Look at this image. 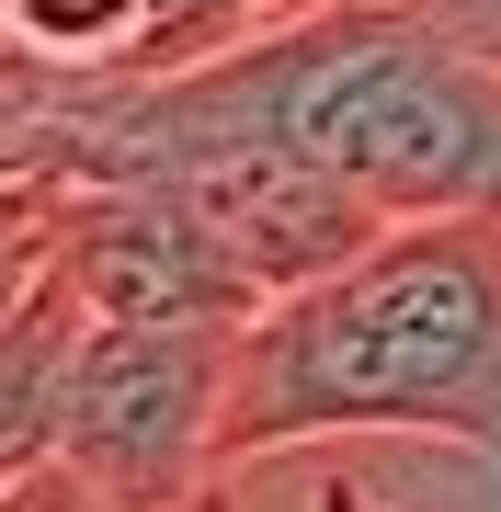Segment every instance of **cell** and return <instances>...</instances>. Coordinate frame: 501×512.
Instances as JSON below:
<instances>
[{
	"instance_id": "obj_9",
	"label": "cell",
	"mask_w": 501,
	"mask_h": 512,
	"mask_svg": "<svg viewBox=\"0 0 501 512\" xmlns=\"http://www.w3.org/2000/svg\"><path fill=\"white\" fill-rule=\"evenodd\" d=\"M183 512H205V501H183Z\"/></svg>"
},
{
	"instance_id": "obj_8",
	"label": "cell",
	"mask_w": 501,
	"mask_h": 512,
	"mask_svg": "<svg viewBox=\"0 0 501 512\" xmlns=\"http://www.w3.org/2000/svg\"><path fill=\"white\" fill-rule=\"evenodd\" d=\"M12 12H23V0H0V46H12Z\"/></svg>"
},
{
	"instance_id": "obj_3",
	"label": "cell",
	"mask_w": 501,
	"mask_h": 512,
	"mask_svg": "<svg viewBox=\"0 0 501 512\" xmlns=\"http://www.w3.org/2000/svg\"><path fill=\"white\" fill-rule=\"evenodd\" d=\"M160 35V0H23L12 46L46 69H137Z\"/></svg>"
},
{
	"instance_id": "obj_1",
	"label": "cell",
	"mask_w": 501,
	"mask_h": 512,
	"mask_svg": "<svg viewBox=\"0 0 501 512\" xmlns=\"http://www.w3.org/2000/svg\"><path fill=\"white\" fill-rule=\"evenodd\" d=\"M319 433H422L501 456V217H410L240 330L217 467Z\"/></svg>"
},
{
	"instance_id": "obj_5",
	"label": "cell",
	"mask_w": 501,
	"mask_h": 512,
	"mask_svg": "<svg viewBox=\"0 0 501 512\" xmlns=\"http://www.w3.org/2000/svg\"><path fill=\"white\" fill-rule=\"evenodd\" d=\"M35 80H46V57L0 46V183H12V160H23V114H35Z\"/></svg>"
},
{
	"instance_id": "obj_2",
	"label": "cell",
	"mask_w": 501,
	"mask_h": 512,
	"mask_svg": "<svg viewBox=\"0 0 501 512\" xmlns=\"http://www.w3.org/2000/svg\"><path fill=\"white\" fill-rule=\"evenodd\" d=\"M240 330L217 319H80L57 376V444L46 467L80 478L114 512H183L217 478V410Z\"/></svg>"
},
{
	"instance_id": "obj_7",
	"label": "cell",
	"mask_w": 501,
	"mask_h": 512,
	"mask_svg": "<svg viewBox=\"0 0 501 512\" xmlns=\"http://www.w3.org/2000/svg\"><path fill=\"white\" fill-rule=\"evenodd\" d=\"M12 512H114V501H92V490H80V478L35 467V478H12Z\"/></svg>"
},
{
	"instance_id": "obj_6",
	"label": "cell",
	"mask_w": 501,
	"mask_h": 512,
	"mask_svg": "<svg viewBox=\"0 0 501 512\" xmlns=\"http://www.w3.org/2000/svg\"><path fill=\"white\" fill-rule=\"evenodd\" d=\"M422 23H445L456 46H479V57H501V0H410Z\"/></svg>"
},
{
	"instance_id": "obj_4",
	"label": "cell",
	"mask_w": 501,
	"mask_h": 512,
	"mask_svg": "<svg viewBox=\"0 0 501 512\" xmlns=\"http://www.w3.org/2000/svg\"><path fill=\"white\" fill-rule=\"evenodd\" d=\"M285 12H308V0H160V35H149L137 69H194V57L240 46V35H262V23H285Z\"/></svg>"
}]
</instances>
